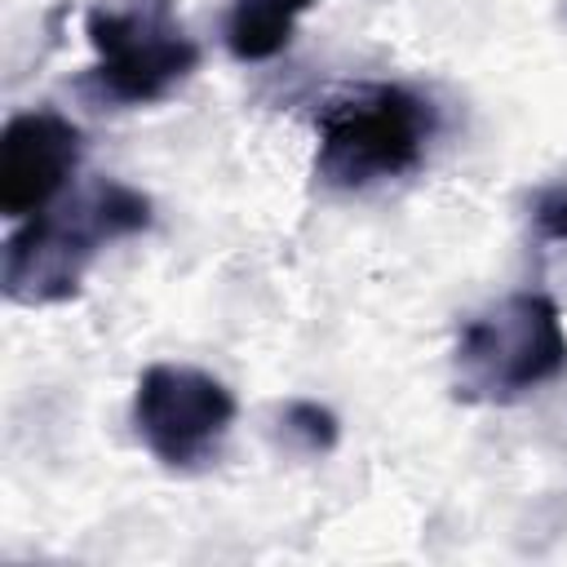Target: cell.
Masks as SVG:
<instances>
[{
  "mask_svg": "<svg viewBox=\"0 0 567 567\" xmlns=\"http://www.w3.org/2000/svg\"><path fill=\"white\" fill-rule=\"evenodd\" d=\"M315 177L328 190H368L425 164L439 111L408 84H363L315 115Z\"/></svg>",
  "mask_w": 567,
  "mask_h": 567,
  "instance_id": "3",
  "label": "cell"
},
{
  "mask_svg": "<svg viewBox=\"0 0 567 567\" xmlns=\"http://www.w3.org/2000/svg\"><path fill=\"white\" fill-rule=\"evenodd\" d=\"M84 40L93 66L75 89L93 106H155L199 71V44L186 35L177 0H97L84 13Z\"/></svg>",
  "mask_w": 567,
  "mask_h": 567,
  "instance_id": "2",
  "label": "cell"
},
{
  "mask_svg": "<svg viewBox=\"0 0 567 567\" xmlns=\"http://www.w3.org/2000/svg\"><path fill=\"white\" fill-rule=\"evenodd\" d=\"M532 226H536L540 239L567 244V182L545 186V190L532 199Z\"/></svg>",
  "mask_w": 567,
  "mask_h": 567,
  "instance_id": "9",
  "label": "cell"
},
{
  "mask_svg": "<svg viewBox=\"0 0 567 567\" xmlns=\"http://www.w3.org/2000/svg\"><path fill=\"white\" fill-rule=\"evenodd\" d=\"M279 434L301 456H328L341 439V421L332 408H323L315 399H288L279 412Z\"/></svg>",
  "mask_w": 567,
  "mask_h": 567,
  "instance_id": "8",
  "label": "cell"
},
{
  "mask_svg": "<svg viewBox=\"0 0 567 567\" xmlns=\"http://www.w3.org/2000/svg\"><path fill=\"white\" fill-rule=\"evenodd\" d=\"M151 226V199L115 177H97L80 195L35 217H22L4 239L0 284L13 306H58L71 301L115 239L142 235Z\"/></svg>",
  "mask_w": 567,
  "mask_h": 567,
  "instance_id": "1",
  "label": "cell"
},
{
  "mask_svg": "<svg viewBox=\"0 0 567 567\" xmlns=\"http://www.w3.org/2000/svg\"><path fill=\"white\" fill-rule=\"evenodd\" d=\"M563 22H567V4H563Z\"/></svg>",
  "mask_w": 567,
  "mask_h": 567,
  "instance_id": "10",
  "label": "cell"
},
{
  "mask_svg": "<svg viewBox=\"0 0 567 567\" xmlns=\"http://www.w3.org/2000/svg\"><path fill=\"white\" fill-rule=\"evenodd\" d=\"M84 155L80 128L49 106L9 115L0 133V213L9 221L53 208Z\"/></svg>",
  "mask_w": 567,
  "mask_h": 567,
  "instance_id": "6",
  "label": "cell"
},
{
  "mask_svg": "<svg viewBox=\"0 0 567 567\" xmlns=\"http://www.w3.org/2000/svg\"><path fill=\"white\" fill-rule=\"evenodd\" d=\"M319 0H235L226 13V49L235 62H270L279 58L297 22L315 9Z\"/></svg>",
  "mask_w": 567,
  "mask_h": 567,
  "instance_id": "7",
  "label": "cell"
},
{
  "mask_svg": "<svg viewBox=\"0 0 567 567\" xmlns=\"http://www.w3.org/2000/svg\"><path fill=\"white\" fill-rule=\"evenodd\" d=\"M235 394L204 368L190 363H151L133 385V434L164 470H204L230 425H235Z\"/></svg>",
  "mask_w": 567,
  "mask_h": 567,
  "instance_id": "5",
  "label": "cell"
},
{
  "mask_svg": "<svg viewBox=\"0 0 567 567\" xmlns=\"http://www.w3.org/2000/svg\"><path fill=\"white\" fill-rule=\"evenodd\" d=\"M567 372V323L554 297L514 292L474 315L452 346V394L509 408Z\"/></svg>",
  "mask_w": 567,
  "mask_h": 567,
  "instance_id": "4",
  "label": "cell"
}]
</instances>
